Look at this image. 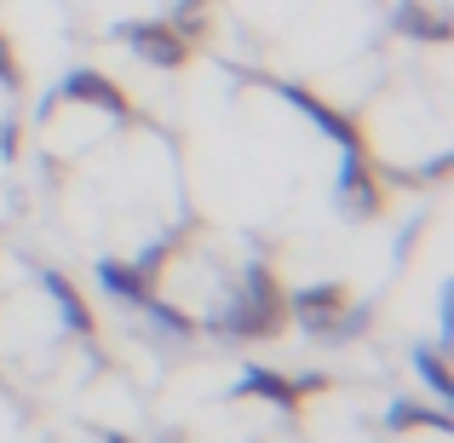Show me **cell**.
<instances>
[{"instance_id": "6da1fadb", "label": "cell", "mask_w": 454, "mask_h": 443, "mask_svg": "<svg viewBox=\"0 0 454 443\" xmlns=\"http://www.w3.org/2000/svg\"><path fill=\"white\" fill-rule=\"evenodd\" d=\"M121 35H127V46L155 69H178L190 58V35L178 29V23H127Z\"/></svg>"}, {"instance_id": "7a4b0ae2", "label": "cell", "mask_w": 454, "mask_h": 443, "mask_svg": "<svg viewBox=\"0 0 454 443\" xmlns=\"http://www.w3.org/2000/svg\"><path fill=\"white\" fill-rule=\"evenodd\" d=\"M41 294L58 299V317H64L69 334H92V311H87V299H81V289L64 277V271H41Z\"/></svg>"}, {"instance_id": "3957f363", "label": "cell", "mask_w": 454, "mask_h": 443, "mask_svg": "<svg viewBox=\"0 0 454 443\" xmlns=\"http://www.w3.org/2000/svg\"><path fill=\"white\" fill-rule=\"evenodd\" d=\"M414 368L426 375L432 398H437V403H449V368H443V352H414Z\"/></svg>"}]
</instances>
